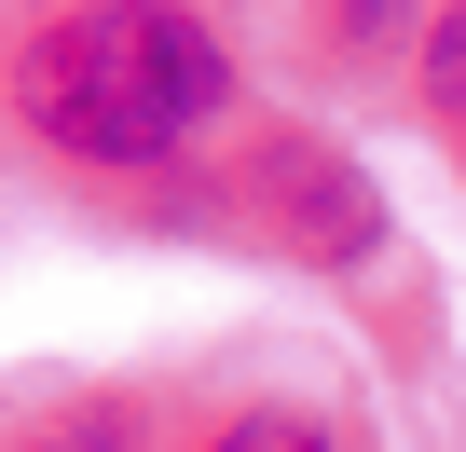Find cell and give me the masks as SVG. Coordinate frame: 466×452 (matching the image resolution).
<instances>
[{
    "mask_svg": "<svg viewBox=\"0 0 466 452\" xmlns=\"http://www.w3.org/2000/svg\"><path fill=\"white\" fill-rule=\"evenodd\" d=\"M0 110L83 178H151L233 110V55L192 0H56L0 55Z\"/></svg>",
    "mask_w": 466,
    "mask_h": 452,
    "instance_id": "1",
    "label": "cell"
},
{
    "mask_svg": "<svg viewBox=\"0 0 466 452\" xmlns=\"http://www.w3.org/2000/svg\"><path fill=\"white\" fill-rule=\"evenodd\" d=\"M233 192H248L261 247H289V261H316V275L384 261V192H370V178H357L329 137H302V124H275L248 165H233Z\"/></svg>",
    "mask_w": 466,
    "mask_h": 452,
    "instance_id": "2",
    "label": "cell"
},
{
    "mask_svg": "<svg viewBox=\"0 0 466 452\" xmlns=\"http://www.w3.org/2000/svg\"><path fill=\"white\" fill-rule=\"evenodd\" d=\"M137 411L124 397H28V411H0V452H124Z\"/></svg>",
    "mask_w": 466,
    "mask_h": 452,
    "instance_id": "3",
    "label": "cell"
},
{
    "mask_svg": "<svg viewBox=\"0 0 466 452\" xmlns=\"http://www.w3.org/2000/svg\"><path fill=\"white\" fill-rule=\"evenodd\" d=\"M206 452H343V425L329 411H233Z\"/></svg>",
    "mask_w": 466,
    "mask_h": 452,
    "instance_id": "4",
    "label": "cell"
},
{
    "mask_svg": "<svg viewBox=\"0 0 466 452\" xmlns=\"http://www.w3.org/2000/svg\"><path fill=\"white\" fill-rule=\"evenodd\" d=\"M425 110H439L452 137H466V0H452V15L425 28Z\"/></svg>",
    "mask_w": 466,
    "mask_h": 452,
    "instance_id": "5",
    "label": "cell"
}]
</instances>
